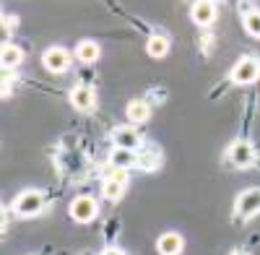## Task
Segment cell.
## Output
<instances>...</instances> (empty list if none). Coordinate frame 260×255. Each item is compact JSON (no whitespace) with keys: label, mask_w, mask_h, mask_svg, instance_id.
<instances>
[{"label":"cell","mask_w":260,"mask_h":255,"mask_svg":"<svg viewBox=\"0 0 260 255\" xmlns=\"http://www.w3.org/2000/svg\"><path fill=\"white\" fill-rule=\"evenodd\" d=\"M45 208V193L42 190H24L16 201H13V214L21 219H31L39 216Z\"/></svg>","instance_id":"obj_1"},{"label":"cell","mask_w":260,"mask_h":255,"mask_svg":"<svg viewBox=\"0 0 260 255\" xmlns=\"http://www.w3.org/2000/svg\"><path fill=\"white\" fill-rule=\"evenodd\" d=\"M234 211H237V216H242V219L257 216L260 214V187L242 190V193L237 196V201H234Z\"/></svg>","instance_id":"obj_2"},{"label":"cell","mask_w":260,"mask_h":255,"mask_svg":"<svg viewBox=\"0 0 260 255\" xmlns=\"http://www.w3.org/2000/svg\"><path fill=\"white\" fill-rule=\"evenodd\" d=\"M96 214H99V203H96V198H91V196H78V198L71 203V216H73V221H78V224H89L91 219H96Z\"/></svg>","instance_id":"obj_3"},{"label":"cell","mask_w":260,"mask_h":255,"mask_svg":"<svg viewBox=\"0 0 260 255\" xmlns=\"http://www.w3.org/2000/svg\"><path fill=\"white\" fill-rule=\"evenodd\" d=\"M260 78V60L257 57H242L237 66L232 68V81L234 83H242V86H247V83L257 81Z\"/></svg>","instance_id":"obj_4"},{"label":"cell","mask_w":260,"mask_h":255,"mask_svg":"<svg viewBox=\"0 0 260 255\" xmlns=\"http://www.w3.org/2000/svg\"><path fill=\"white\" fill-rule=\"evenodd\" d=\"M42 66H45L50 73H62L71 66V55L62 47H50V50H45V55H42Z\"/></svg>","instance_id":"obj_5"},{"label":"cell","mask_w":260,"mask_h":255,"mask_svg":"<svg viewBox=\"0 0 260 255\" xmlns=\"http://www.w3.org/2000/svg\"><path fill=\"white\" fill-rule=\"evenodd\" d=\"M226 159L234 164V167H250L255 162V148L247 143V141H234L229 148H226Z\"/></svg>","instance_id":"obj_6"},{"label":"cell","mask_w":260,"mask_h":255,"mask_svg":"<svg viewBox=\"0 0 260 255\" xmlns=\"http://www.w3.org/2000/svg\"><path fill=\"white\" fill-rule=\"evenodd\" d=\"M112 143L117 148H130V151H136V148L141 146V133L130 125H117L112 131Z\"/></svg>","instance_id":"obj_7"},{"label":"cell","mask_w":260,"mask_h":255,"mask_svg":"<svg viewBox=\"0 0 260 255\" xmlns=\"http://www.w3.org/2000/svg\"><path fill=\"white\" fill-rule=\"evenodd\" d=\"M190 18L195 21L198 26H211L213 18H216V3L213 0H198L190 11Z\"/></svg>","instance_id":"obj_8"},{"label":"cell","mask_w":260,"mask_h":255,"mask_svg":"<svg viewBox=\"0 0 260 255\" xmlns=\"http://www.w3.org/2000/svg\"><path fill=\"white\" fill-rule=\"evenodd\" d=\"M94 102H96L94 89H91V86H86V83H78V86L71 91V104H73L76 110H81V112L94 110Z\"/></svg>","instance_id":"obj_9"},{"label":"cell","mask_w":260,"mask_h":255,"mask_svg":"<svg viewBox=\"0 0 260 255\" xmlns=\"http://www.w3.org/2000/svg\"><path fill=\"white\" fill-rule=\"evenodd\" d=\"M182 247H185V242H182V237L177 235V232H164V235L159 237V242H156L159 255H180Z\"/></svg>","instance_id":"obj_10"},{"label":"cell","mask_w":260,"mask_h":255,"mask_svg":"<svg viewBox=\"0 0 260 255\" xmlns=\"http://www.w3.org/2000/svg\"><path fill=\"white\" fill-rule=\"evenodd\" d=\"M110 164L112 169H130L133 164H138V154L136 151H130V148H112V154H110Z\"/></svg>","instance_id":"obj_11"},{"label":"cell","mask_w":260,"mask_h":255,"mask_svg":"<svg viewBox=\"0 0 260 255\" xmlns=\"http://www.w3.org/2000/svg\"><path fill=\"white\" fill-rule=\"evenodd\" d=\"M0 62H3V68L6 71H13L18 68L21 62H24V50H21L18 45H3V52H0Z\"/></svg>","instance_id":"obj_12"},{"label":"cell","mask_w":260,"mask_h":255,"mask_svg":"<svg viewBox=\"0 0 260 255\" xmlns=\"http://www.w3.org/2000/svg\"><path fill=\"white\" fill-rule=\"evenodd\" d=\"M99 45L94 39H81L78 45H76V57L81 60V62H96L99 60Z\"/></svg>","instance_id":"obj_13"},{"label":"cell","mask_w":260,"mask_h":255,"mask_svg":"<svg viewBox=\"0 0 260 255\" xmlns=\"http://www.w3.org/2000/svg\"><path fill=\"white\" fill-rule=\"evenodd\" d=\"M146 50L151 57H164L169 52V39L164 34H151L148 42H146Z\"/></svg>","instance_id":"obj_14"},{"label":"cell","mask_w":260,"mask_h":255,"mask_svg":"<svg viewBox=\"0 0 260 255\" xmlns=\"http://www.w3.org/2000/svg\"><path fill=\"white\" fill-rule=\"evenodd\" d=\"M127 117H130V122H146L151 117V107L143 99H133L127 104Z\"/></svg>","instance_id":"obj_15"},{"label":"cell","mask_w":260,"mask_h":255,"mask_svg":"<svg viewBox=\"0 0 260 255\" xmlns=\"http://www.w3.org/2000/svg\"><path fill=\"white\" fill-rule=\"evenodd\" d=\"M125 187H127V185L115 182V180L107 177V180H104V185H102V196H104L107 201H120V198H122V193H125Z\"/></svg>","instance_id":"obj_16"},{"label":"cell","mask_w":260,"mask_h":255,"mask_svg":"<svg viewBox=\"0 0 260 255\" xmlns=\"http://www.w3.org/2000/svg\"><path fill=\"white\" fill-rule=\"evenodd\" d=\"M245 29H247L250 37L260 39V11H250V13H245Z\"/></svg>","instance_id":"obj_17"},{"label":"cell","mask_w":260,"mask_h":255,"mask_svg":"<svg viewBox=\"0 0 260 255\" xmlns=\"http://www.w3.org/2000/svg\"><path fill=\"white\" fill-rule=\"evenodd\" d=\"M138 164H141L143 169H154V167L159 164V154H156V151H148V154H141V156H138Z\"/></svg>","instance_id":"obj_18"},{"label":"cell","mask_w":260,"mask_h":255,"mask_svg":"<svg viewBox=\"0 0 260 255\" xmlns=\"http://www.w3.org/2000/svg\"><path fill=\"white\" fill-rule=\"evenodd\" d=\"M110 180H115V182H122V185H127L130 175H127V169H112V172H110Z\"/></svg>","instance_id":"obj_19"},{"label":"cell","mask_w":260,"mask_h":255,"mask_svg":"<svg viewBox=\"0 0 260 255\" xmlns=\"http://www.w3.org/2000/svg\"><path fill=\"white\" fill-rule=\"evenodd\" d=\"M13 24H16L13 16H6V18H3V45H8V34H11Z\"/></svg>","instance_id":"obj_20"},{"label":"cell","mask_w":260,"mask_h":255,"mask_svg":"<svg viewBox=\"0 0 260 255\" xmlns=\"http://www.w3.org/2000/svg\"><path fill=\"white\" fill-rule=\"evenodd\" d=\"M102 255H125V252H122V250H115V247H110V250H104Z\"/></svg>","instance_id":"obj_21"},{"label":"cell","mask_w":260,"mask_h":255,"mask_svg":"<svg viewBox=\"0 0 260 255\" xmlns=\"http://www.w3.org/2000/svg\"><path fill=\"white\" fill-rule=\"evenodd\" d=\"M232 255H247V252H242V250H234Z\"/></svg>","instance_id":"obj_22"}]
</instances>
